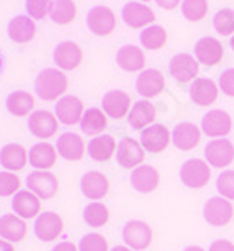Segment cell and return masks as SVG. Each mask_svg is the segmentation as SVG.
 I'll use <instances>...</instances> for the list:
<instances>
[{"label": "cell", "mask_w": 234, "mask_h": 251, "mask_svg": "<svg viewBox=\"0 0 234 251\" xmlns=\"http://www.w3.org/2000/svg\"><path fill=\"white\" fill-rule=\"evenodd\" d=\"M68 77L62 70L47 68L36 77V92L45 101H53L68 90Z\"/></svg>", "instance_id": "1"}, {"label": "cell", "mask_w": 234, "mask_h": 251, "mask_svg": "<svg viewBox=\"0 0 234 251\" xmlns=\"http://www.w3.org/2000/svg\"><path fill=\"white\" fill-rule=\"evenodd\" d=\"M86 26L96 36H109L117 28V15L107 6H96L86 15Z\"/></svg>", "instance_id": "2"}, {"label": "cell", "mask_w": 234, "mask_h": 251, "mask_svg": "<svg viewBox=\"0 0 234 251\" xmlns=\"http://www.w3.org/2000/svg\"><path fill=\"white\" fill-rule=\"evenodd\" d=\"M210 167L202 159H187L180 169V180L187 188H204L210 180Z\"/></svg>", "instance_id": "3"}, {"label": "cell", "mask_w": 234, "mask_h": 251, "mask_svg": "<svg viewBox=\"0 0 234 251\" xmlns=\"http://www.w3.org/2000/svg\"><path fill=\"white\" fill-rule=\"evenodd\" d=\"M28 189L40 199H53L58 193V178L49 171H34L28 175Z\"/></svg>", "instance_id": "4"}, {"label": "cell", "mask_w": 234, "mask_h": 251, "mask_svg": "<svg viewBox=\"0 0 234 251\" xmlns=\"http://www.w3.org/2000/svg\"><path fill=\"white\" fill-rule=\"evenodd\" d=\"M144 159V148L142 145L131 139V137H124L120 143H118L117 148V161L120 167L126 169H133L139 167Z\"/></svg>", "instance_id": "5"}, {"label": "cell", "mask_w": 234, "mask_h": 251, "mask_svg": "<svg viewBox=\"0 0 234 251\" xmlns=\"http://www.w3.org/2000/svg\"><path fill=\"white\" fill-rule=\"evenodd\" d=\"M122 236H124V242L128 244V248H131L133 251L146 250L152 244V229L144 221H129V223H126Z\"/></svg>", "instance_id": "6"}, {"label": "cell", "mask_w": 234, "mask_h": 251, "mask_svg": "<svg viewBox=\"0 0 234 251\" xmlns=\"http://www.w3.org/2000/svg\"><path fill=\"white\" fill-rule=\"evenodd\" d=\"M122 19L131 28H148L156 21V13L146 4L140 2H128L122 10Z\"/></svg>", "instance_id": "7"}, {"label": "cell", "mask_w": 234, "mask_h": 251, "mask_svg": "<svg viewBox=\"0 0 234 251\" xmlns=\"http://www.w3.org/2000/svg\"><path fill=\"white\" fill-rule=\"evenodd\" d=\"M169 72L178 83H189L199 74V60L187 52L174 54L169 64Z\"/></svg>", "instance_id": "8"}, {"label": "cell", "mask_w": 234, "mask_h": 251, "mask_svg": "<svg viewBox=\"0 0 234 251\" xmlns=\"http://www.w3.org/2000/svg\"><path fill=\"white\" fill-rule=\"evenodd\" d=\"M204 156L212 167H227L234 161V145L227 139H215L206 145Z\"/></svg>", "instance_id": "9"}, {"label": "cell", "mask_w": 234, "mask_h": 251, "mask_svg": "<svg viewBox=\"0 0 234 251\" xmlns=\"http://www.w3.org/2000/svg\"><path fill=\"white\" fill-rule=\"evenodd\" d=\"M85 115V105L77 96H64L56 103V118L66 126L81 124Z\"/></svg>", "instance_id": "10"}, {"label": "cell", "mask_w": 234, "mask_h": 251, "mask_svg": "<svg viewBox=\"0 0 234 251\" xmlns=\"http://www.w3.org/2000/svg\"><path fill=\"white\" fill-rule=\"evenodd\" d=\"M53 60L64 72L77 70L83 62V49L73 42H62L53 52Z\"/></svg>", "instance_id": "11"}, {"label": "cell", "mask_w": 234, "mask_h": 251, "mask_svg": "<svg viewBox=\"0 0 234 251\" xmlns=\"http://www.w3.org/2000/svg\"><path fill=\"white\" fill-rule=\"evenodd\" d=\"M64 230V221L56 212H42L36 220V236L43 242L56 240Z\"/></svg>", "instance_id": "12"}, {"label": "cell", "mask_w": 234, "mask_h": 251, "mask_svg": "<svg viewBox=\"0 0 234 251\" xmlns=\"http://www.w3.org/2000/svg\"><path fill=\"white\" fill-rule=\"evenodd\" d=\"M28 129L38 139H51L58 131V118L49 111H36L28 118Z\"/></svg>", "instance_id": "13"}, {"label": "cell", "mask_w": 234, "mask_h": 251, "mask_svg": "<svg viewBox=\"0 0 234 251\" xmlns=\"http://www.w3.org/2000/svg\"><path fill=\"white\" fill-rule=\"evenodd\" d=\"M169 143L170 133L163 124H152L146 129H142V133H140V145L144 150H148L152 154L163 152L169 147Z\"/></svg>", "instance_id": "14"}, {"label": "cell", "mask_w": 234, "mask_h": 251, "mask_svg": "<svg viewBox=\"0 0 234 251\" xmlns=\"http://www.w3.org/2000/svg\"><path fill=\"white\" fill-rule=\"evenodd\" d=\"M11 208H13V214H17L23 220H32V218H38L42 212V199L30 189H24L13 195Z\"/></svg>", "instance_id": "15"}, {"label": "cell", "mask_w": 234, "mask_h": 251, "mask_svg": "<svg viewBox=\"0 0 234 251\" xmlns=\"http://www.w3.org/2000/svg\"><path fill=\"white\" fill-rule=\"evenodd\" d=\"M233 204L227 199H221V197H213L204 204V220L210 225H215V227L227 225L233 220Z\"/></svg>", "instance_id": "16"}, {"label": "cell", "mask_w": 234, "mask_h": 251, "mask_svg": "<svg viewBox=\"0 0 234 251\" xmlns=\"http://www.w3.org/2000/svg\"><path fill=\"white\" fill-rule=\"evenodd\" d=\"M26 163H28V152L23 145L10 143L0 150V165L6 171L17 173V171L26 167Z\"/></svg>", "instance_id": "17"}, {"label": "cell", "mask_w": 234, "mask_h": 251, "mask_svg": "<svg viewBox=\"0 0 234 251\" xmlns=\"http://www.w3.org/2000/svg\"><path fill=\"white\" fill-rule=\"evenodd\" d=\"M195 56L204 66H215L223 58V45L215 38H210V36L201 38L195 45Z\"/></svg>", "instance_id": "18"}, {"label": "cell", "mask_w": 234, "mask_h": 251, "mask_svg": "<svg viewBox=\"0 0 234 251\" xmlns=\"http://www.w3.org/2000/svg\"><path fill=\"white\" fill-rule=\"evenodd\" d=\"M131 186L139 193H150L160 186V173L152 165H139L131 173Z\"/></svg>", "instance_id": "19"}, {"label": "cell", "mask_w": 234, "mask_h": 251, "mask_svg": "<svg viewBox=\"0 0 234 251\" xmlns=\"http://www.w3.org/2000/svg\"><path fill=\"white\" fill-rule=\"evenodd\" d=\"M103 111L111 118H124L131 111V98L122 90H111L103 96Z\"/></svg>", "instance_id": "20"}, {"label": "cell", "mask_w": 234, "mask_h": 251, "mask_svg": "<svg viewBox=\"0 0 234 251\" xmlns=\"http://www.w3.org/2000/svg\"><path fill=\"white\" fill-rule=\"evenodd\" d=\"M170 141L180 150H193L201 141V129L191 122H180L174 127Z\"/></svg>", "instance_id": "21"}, {"label": "cell", "mask_w": 234, "mask_h": 251, "mask_svg": "<svg viewBox=\"0 0 234 251\" xmlns=\"http://www.w3.org/2000/svg\"><path fill=\"white\" fill-rule=\"evenodd\" d=\"M233 120L225 111H210L202 118V131L208 137H223L231 131Z\"/></svg>", "instance_id": "22"}, {"label": "cell", "mask_w": 234, "mask_h": 251, "mask_svg": "<svg viewBox=\"0 0 234 251\" xmlns=\"http://www.w3.org/2000/svg\"><path fill=\"white\" fill-rule=\"evenodd\" d=\"M58 154L68 159V161H79L85 156V141L83 137H79L77 133H62L58 137V145H56Z\"/></svg>", "instance_id": "23"}, {"label": "cell", "mask_w": 234, "mask_h": 251, "mask_svg": "<svg viewBox=\"0 0 234 251\" xmlns=\"http://www.w3.org/2000/svg\"><path fill=\"white\" fill-rule=\"evenodd\" d=\"M56 154L58 150L49 145V143H38L30 148L28 152V161L30 165L36 167V171H49L56 163Z\"/></svg>", "instance_id": "24"}, {"label": "cell", "mask_w": 234, "mask_h": 251, "mask_svg": "<svg viewBox=\"0 0 234 251\" xmlns=\"http://www.w3.org/2000/svg\"><path fill=\"white\" fill-rule=\"evenodd\" d=\"M8 36L15 43H28L36 36V25L30 15H17L8 25Z\"/></svg>", "instance_id": "25"}, {"label": "cell", "mask_w": 234, "mask_h": 251, "mask_svg": "<svg viewBox=\"0 0 234 251\" xmlns=\"http://www.w3.org/2000/svg\"><path fill=\"white\" fill-rule=\"evenodd\" d=\"M81 189L88 199H103L109 193V180L105 175H101L97 171H90L81 180Z\"/></svg>", "instance_id": "26"}, {"label": "cell", "mask_w": 234, "mask_h": 251, "mask_svg": "<svg viewBox=\"0 0 234 251\" xmlns=\"http://www.w3.org/2000/svg\"><path fill=\"white\" fill-rule=\"evenodd\" d=\"M165 88V77L158 70H144L137 79V92L142 98H154Z\"/></svg>", "instance_id": "27"}, {"label": "cell", "mask_w": 234, "mask_h": 251, "mask_svg": "<svg viewBox=\"0 0 234 251\" xmlns=\"http://www.w3.org/2000/svg\"><path fill=\"white\" fill-rule=\"evenodd\" d=\"M26 223L17 214H6L0 218V236L8 242H21L26 236Z\"/></svg>", "instance_id": "28"}, {"label": "cell", "mask_w": 234, "mask_h": 251, "mask_svg": "<svg viewBox=\"0 0 234 251\" xmlns=\"http://www.w3.org/2000/svg\"><path fill=\"white\" fill-rule=\"evenodd\" d=\"M156 120V107L148 100H142L131 107L129 111V126L133 129H146Z\"/></svg>", "instance_id": "29"}, {"label": "cell", "mask_w": 234, "mask_h": 251, "mask_svg": "<svg viewBox=\"0 0 234 251\" xmlns=\"http://www.w3.org/2000/svg\"><path fill=\"white\" fill-rule=\"evenodd\" d=\"M117 62L124 72H139L144 68L146 58L144 52L135 45H124L117 52Z\"/></svg>", "instance_id": "30"}, {"label": "cell", "mask_w": 234, "mask_h": 251, "mask_svg": "<svg viewBox=\"0 0 234 251\" xmlns=\"http://www.w3.org/2000/svg\"><path fill=\"white\" fill-rule=\"evenodd\" d=\"M117 141L113 135H99L94 137L88 143V156L94 161H109L117 154Z\"/></svg>", "instance_id": "31"}, {"label": "cell", "mask_w": 234, "mask_h": 251, "mask_svg": "<svg viewBox=\"0 0 234 251\" xmlns=\"http://www.w3.org/2000/svg\"><path fill=\"white\" fill-rule=\"evenodd\" d=\"M191 100L197 105H212L217 100V84L212 79H195L191 84Z\"/></svg>", "instance_id": "32"}, {"label": "cell", "mask_w": 234, "mask_h": 251, "mask_svg": "<svg viewBox=\"0 0 234 251\" xmlns=\"http://www.w3.org/2000/svg\"><path fill=\"white\" fill-rule=\"evenodd\" d=\"M109 120H107V115L103 109H97V107H90L86 109L85 115H83V120H81V129L85 131L86 135H97L101 133L107 127Z\"/></svg>", "instance_id": "33"}, {"label": "cell", "mask_w": 234, "mask_h": 251, "mask_svg": "<svg viewBox=\"0 0 234 251\" xmlns=\"http://www.w3.org/2000/svg\"><path fill=\"white\" fill-rule=\"evenodd\" d=\"M6 107L13 116H26L34 109V96L24 90L11 92L6 100Z\"/></svg>", "instance_id": "34"}, {"label": "cell", "mask_w": 234, "mask_h": 251, "mask_svg": "<svg viewBox=\"0 0 234 251\" xmlns=\"http://www.w3.org/2000/svg\"><path fill=\"white\" fill-rule=\"evenodd\" d=\"M51 19L60 26L73 23L77 19V6L73 0H53Z\"/></svg>", "instance_id": "35"}, {"label": "cell", "mask_w": 234, "mask_h": 251, "mask_svg": "<svg viewBox=\"0 0 234 251\" xmlns=\"http://www.w3.org/2000/svg\"><path fill=\"white\" fill-rule=\"evenodd\" d=\"M140 43H142V47H146L150 51L161 49L167 43V30L163 26L152 25V26L140 32Z\"/></svg>", "instance_id": "36"}, {"label": "cell", "mask_w": 234, "mask_h": 251, "mask_svg": "<svg viewBox=\"0 0 234 251\" xmlns=\"http://www.w3.org/2000/svg\"><path fill=\"white\" fill-rule=\"evenodd\" d=\"M182 13L187 21L199 23L208 13V0H184L182 2Z\"/></svg>", "instance_id": "37"}, {"label": "cell", "mask_w": 234, "mask_h": 251, "mask_svg": "<svg viewBox=\"0 0 234 251\" xmlns=\"http://www.w3.org/2000/svg\"><path fill=\"white\" fill-rule=\"evenodd\" d=\"M83 218H85V221L90 227H103L109 221V210L101 202H92L85 208Z\"/></svg>", "instance_id": "38"}, {"label": "cell", "mask_w": 234, "mask_h": 251, "mask_svg": "<svg viewBox=\"0 0 234 251\" xmlns=\"http://www.w3.org/2000/svg\"><path fill=\"white\" fill-rule=\"evenodd\" d=\"M213 28L219 32L221 36H231L234 34V10L225 8L219 10L213 17Z\"/></svg>", "instance_id": "39"}, {"label": "cell", "mask_w": 234, "mask_h": 251, "mask_svg": "<svg viewBox=\"0 0 234 251\" xmlns=\"http://www.w3.org/2000/svg\"><path fill=\"white\" fill-rule=\"evenodd\" d=\"M21 188V178L13 175L11 171H2L0 173V197H10L17 195Z\"/></svg>", "instance_id": "40"}, {"label": "cell", "mask_w": 234, "mask_h": 251, "mask_svg": "<svg viewBox=\"0 0 234 251\" xmlns=\"http://www.w3.org/2000/svg\"><path fill=\"white\" fill-rule=\"evenodd\" d=\"M53 0H26V11L32 19H43L51 15Z\"/></svg>", "instance_id": "41"}, {"label": "cell", "mask_w": 234, "mask_h": 251, "mask_svg": "<svg viewBox=\"0 0 234 251\" xmlns=\"http://www.w3.org/2000/svg\"><path fill=\"white\" fill-rule=\"evenodd\" d=\"M79 251H109V244H107L105 236L92 232V234H86L81 240Z\"/></svg>", "instance_id": "42"}, {"label": "cell", "mask_w": 234, "mask_h": 251, "mask_svg": "<svg viewBox=\"0 0 234 251\" xmlns=\"http://www.w3.org/2000/svg\"><path fill=\"white\" fill-rule=\"evenodd\" d=\"M217 189L227 199H234V171H225L217 178Z\"/></svg>", "instance_id": "43"}, {"label": "cell", "mask_w": 234, "mask_h": 251, "mask_svg": "<svg viewBox=\"0 0 234 251\" xmlns=\"http://www.w3.org/2000/svg\"><path fill=\"white\" fill-rule=\"evenodd\" d=\"M219 86H221V90L225 94L234 98V68L225 70L223 74L219 75Z\"/></svg>", "instance_id": "44"}, {"label": "cell", "mask_w": 234, "mask_h": 251, "mask_svg": "<svg viewBox=\"0 0 234 251\" xmlns=\"http://www.w3.org/2000/svg\"><path fill=\"white\" fill-rule=\"evenodd\" d=\"M210 251H234V246L229 240H217L210 246Z\"/></svg>", "instance_id": "45"}, {"label": "cell", "mask_w": 234, "mask_h": 251, "mask_svg": "<svg viewBox=\"0 0 234 251\" xmlns=\"http://www.w3.org/2000/svg\"><path fill=\"white\" fill-rule=\"evenodd\" d=\"M156 2L163 10H174V8H178V4H182L184 0H156Z\"/></svg>", "instance_id": "46"}, {"label": "cell", "mask_w": 234, "mask_h": 251, "mask_svg": "<svg viewBox=\"0 0 234 251\" xmlns=\"http://www.w3.org/2000/svg\"><path fill=\"white\" fill-rule=\"evenodd\" d=\"M53 251H79V250H77V246H75L73 242H60L58 246H54Z\"/></svg>", "instance_id": "47"}, {"label": "cell", "mask_w": 234, "mask_h": 251, "mask_svg": "<svg viewBox=\"0 0 234 251\" xmlns=\"http://www.w3.org/2000/svg\"><path fill=\"white\" fill-rule=\"evenodd\" d=\"M0 251H15V248H13V244H11V242L0 238Z\"/></svg>", "instance_id": "48"}, {"label": "cell", "mask_w": 234, "mask_h": 251, "mask_svg": "<svg viewBox=\"0 0 234 251\" xmlns=\"http://www.w3.org/2000/svg\"><path fill=\"white\" fill-rule=\"evenodd\" d=\"M111 251H133L131 248H126V246H117V248H113Z\"/></svg>", "instance_id": "49"}, {"label": "cell", "mask_w": 234, "mask_h": 251, "mask_svg": "<svg viewBox=\"0 0 234 251\" xmlns=\"http://www.w3.org/2000/svg\"><path fill=\"white\" fill-rule=\"evenodd\" d=\"M184 251H204L202 248H197V246H189V248H186Z\"/></svg>", "instance_id": "50"}, {"label": "cell", "mask_w": 234, "mask_h": 251, "mask_svg": "<svg viewBox=\"0 0 234 251\" xmlns=\"http://www.w3.org/2000/svg\"><path fill=\"white\" fill-rule=\"evenodd\" d=\"M231 47H233V51H234V36L231 38Z\"/></svg>", "instance_id": "51"}, {"label": "cell", "mask_w": 234, "mask_h": 251, "mask_svg": "<svg viewBox=\"0 0 234 251\" xmlns=\"http://www.w3.org/2000/svg\"><path fill=\"white\" fill-rule=\"evenodd\" d=\"M139 2H150V0H139Z\"/></svg>", "instance_id": "52"}, {"label": "cell", "mask_w": 234, "mask_h": 251, "mask_svg": "<svg viewBox=\"0 0 234 251\" xmlns=\"http://www.w3.org/2000/svg\"><path fill=\"white\" fill-rule=\"evenodd\" d=\"M0 68H2V58H0Z\"/></svg>", "instance_id": "53"}]
</instances>
